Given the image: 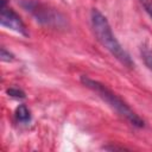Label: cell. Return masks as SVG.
Returning a JSON list of instances; mask_svg holds the SVG:
<instances>
[{"label":"cell","mask_w":152,"mask_h":152,"mask_svg":"<svg viewBox=\"0 0 152 152\" xmlns=\"http://www.w3.org/2000/svg\"><path fill=\"white\" fill-rule=\"evenodd\" d=\"M90 21H91L93 31H94L97 40L101 43V45L106 50H108L121 64H124L127 68H133L134 62L132 61L128 52L121 46V44L119 43L116 37L114 36L107 18L97 8L91 10Z\"/></svg>","instance_id":"6da1fadb"},{"label":"cell","mask_w":152,"mask_h":152,"mask_svg":"<svg viewBox=\"0 0 152 152\" xmlns=\"http://www.w3.org/2000/svg\"><path fill=\"white\" fill-rule=\"evenodd\" d=\"M81 82L83 86H86L87 88H89L94 93H96L106 103H108L109 107H112L119 115L125 118L131 125H133L135 127H144V120L119 95L113 93L104 84H102L99 81H95L88 76H81Z\"/></svg>","instance_id":"7a4b0ae2"},{"label":"cell","mask_w":152,"mask_h":152,"mask_svg":"<svg viewBox=\"0 0 152 152\" xmlns=\"http://www.w3.org/2000/svg\"><path fill=\"white\" fill-rule=\"evenodd\" d=\"M20 5L40 24L49 26H61L64 23V18L61 15V13L44 2L38 0H21Z\"/></svg>","instance_id":"3957f363"},{"label":"cell","mask_w":152,"mask_h":152,"mask_svg":"<svg viewBox=\"0 0 152 152\" xmlns=\"http://www.w3.org/2000/svg\"><path fill=\"white\" fill-rule=\"evenodd\" d=\"M0 23L1 26L10 28L19 34L23 36H27V31H26V26L24 24V21L21 20V18L19 17V14L12 10L10 6L6 5V0H1V6H0Z\"/></svg>","instance_id":"277c9868"},{"label":"cell","mask_w":152,"mask_h":152,"mask_svg":"<svg viewBox=\"0 0 152 152\" xmlns=\"http://www.w3.org/2000/svg\"><path fill=\"white\" fill-rule=\"evenodd\" d=\"M15 118L19 122H23V124H26L31 120V113L28 110V108L25 106V104H19L17 108H15Z\"/></svg>","instance_id":"5b68a950"},{"label":"cell","mask_w":152,"mask_h":152,"mask_svg":"<svg viewBox=\"0 0 152 152\" xmlns=\"http://www.w3.org/2000/svg\"><path fill=\"white\" fill-rule=\"evenodd\" d=\"M7 94L12 97H17V99H24L25 97V93L23 90H20L19 88H10L7 89Z\"/></svg>","instance_id":"8992f818"},{"label":"cell","mask_w":152,"mask_h":152,"mask_svg":"<svg viewBox=\"0 0 152 152\" xmlns=\"http://www.w3.org/2000/svg\"><path fill=\"white\" fill-rule=\"evenodd\" d=\"M141 6L144 7L145 12L150 15V18L152 19V0H139Z\"/></svg>","instance_id":"52a82bcc"},{"label":"cell","mask_w":152,"mask_h":152,"mask_svg":"<svg viewBox=\"0 0 152 152\" xmlns=\"http://www.w3.org/2000/svg\"><path fill=\"white\" fill-rule=\"evenodd\" d=\"M1 61H4V62H12L13 59H14V56L10 52V51H7L5 48H1Z\"/></svg>","instance_id":"ba28073f"},{"label":"cell","mask_w":152,"mask_h":152,"mask_svg":"<svg viewBox=\"0 0 152 152\" xmlns=\"http://www.w3.org/2000/svg\"><path fill=\"white\" fill-rule=\"evenodd\" d=\"M142 56H144V59H145L146 65L152 70V56H151V55H148V53H144Z\"/></svg>","instance_id":"9c48e42d"}]
</instances>
